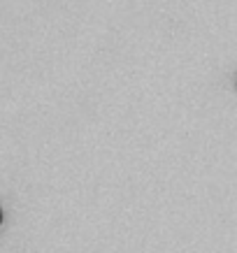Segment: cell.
Masks as SVG:
<instances>
[{"mask_svg":"<svg viewBox=\"0 0 237 253\" xmlns=\"http://www.w3.org/2000/svg\"><path fill=\"white\" fill-rule=\"evenodd\" d=\"M0 223H2V209H0Z\"/></svg>","mask_w":237,"mask_h":253,"instance_id":"obj_1","label":"cell"}]
</instances>
